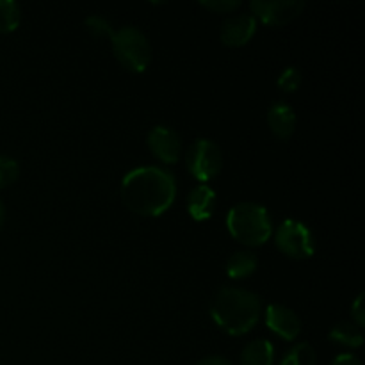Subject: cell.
Masks as SVG:
<instances>
[{"mask_svg": "<svg viewBox=\"0 0 365 365\" xmlns=\"http://www.w3.org/2000/svg\"><path fill=\"white\" fill-rule=\"evenodd\" d=\"M296 110L287 102H273L267 110V125L278 139H289L296 130Z\"/></svg>", "mask_w": 365, "mask_h": 365, "instance_id": "cell-12", "label": "cell"}, {"mask_svg": "<svg viewBox=\"0 0 365 365\" xmlns=\"http://www.w3.org/2000/svg\"><path fill=\"white\" fill-rule=\"evenodd\" d=\"M266 327L284 341H296L302 334V319L298 314L280 303L267 305Z\"/></svg>", "mask_w": 365, "mask_h": 365, "instance_id": "cell-9", "label": "cell"}, {"mask_svg": "<svg viewBox=\"0 0 365 365\" xmlns=\"http://www.w3.org/2000/svg\"><path fill=\"white\" fill-rule=\"evenodd\" d=\"M200 6L216 14H230L241 7V2L239 0H202Z\"/></svg>", "mask_w": 365, "mask_h": 365, "instance_id": "cell-21", "label": "cell"}, {"mask_svg": "<svg viewBox=\"0 0 365 365\" xmlns=\"http://www.w3.org/2000/svg\"><path fill=\"white\" fill-rule=\"evenodd\" d=\"M278 365H317L316 349L309 342H299L282 356Z\"/></svg>", "mask_w": 365, "mask_h": 365, "instance_id": "cell-16", "label": "cell"}, {"mask_svg": "<svg viewBox=\"0 0 365 365\" xmlns=\"http://www.w3.org/2000/svg\"><path fill=\"white\" fill-rule=\"evenodd\" d=\"M185 166L196 180L207 184L223 170V152L216 141L209 138H200L187 148Z\"/></svg>", "mask_w": 365, "mask_h": 365, "instance_id": "cell-5", "label": "cell"}, {"mask_svg": "<svg viewBox=\"0 0 365 365\" xmlns=\"http://www.w3.org/2000/svg\"><path fill=\"white\" fill-rule=\"evenodd\" d=\"M241 365H273L274 364V346L267 339H255L242 348Z\"/></svg>", "mask_w": 365, "mask_h": 365, "instance_id": "cell-14", "label": "cell"}, {"mask_svg": "<svg viewBox=\"0 0 365 365\" xmlns=\"http://www.w3.org/2000/svg\"><path fill=\"white\" fill-rule=\"evenodd\" d=\"M148 148L160 163L164 164H175L180 159L182 152V139L175 128L168 127V125H155L152 130L148 132Z\"/></svg>", "mask_w": 365, "mask_h": 365, "instance_id": "cell-8", "label": "cell"}, {"mask_svg": "<svg viewBox=\"0 0 365 365\" xmlns=\"http://www.w3.org/2000/svg\"><path fill=\"white\" fill-rule=\"evenodd\" d=\"M330 365H364V364L359 356L351 355V353H342V355L335 356Z\"/></svg>", "mask_w": 365, "mask_h": 365, "instance_id": "cell-23", "label": "cell"}, {"mask_svg": "<svg viewBox=\"0 0 365 365\" xmlns=\"http://www.w3.org/2000/svg\"><path fill=\"white\" fill-rule=\"evenodd\" d=\"M4 221H6V207H4L2 200H0V230L4 227Z\"/></svg>", "mask_w": 365, "mask_h": 365, "instance_id": "cell-25", "label": "cell"}, {"mask_svg": "<svg viewBox=\"0 0 365 365\" xmlns=\"http://www.w3.org/2000/svg\"><path fill=\"white\" fill-rule=\"evenodd\" d=\"M20 177V164L9 155H0V189L9 187Z\"/></svg>", "mask_w": 365, "mask_h": 365, "instance_id": "cell-19", "label": "cell"}, {"mask_svg": "<svg viewBox=\"0 0 365 365\" xmlns=\"http://www.w3.org/2000/svg\"><path fill=\"white\" fill-rule=\"evenodd\" d=\"M21 21V9L14 0H0V34L16 31Z\"/></svg>", "mask_w": 365, "mask_h": 365, "instance_id": "cell-17", "label": "cell"}, {"mask_svg": "<svg viewBox=\"0 0 365 365\" xmlns=\"http://www.w3.org/2000/svg\"><path fill=\"white\" fill-rule=\"evenodd\" d=\"M328 339H330L334 344L344 346V348L349 349H356L364 344L362 328L349 323V321H342V323L335 324L330 330V334H328Z\"/></svg>", "mask_w": 365, "mask_h": 365, "instance_id": "cell-15", "label": "cell"}, {"mask_svg": "<svg viewBox=\"0 0 365 365\" xmlns=\"http://www.w3.org/2000/svg\"><path fill=\"white\" fill-rule=\"evenodd\" d=\"M303 75L302 70L298 66H287L277 78V86L278 89H282L284 93H294L298 91L299 86H302Z\"/></svg>", "mask_w": 365, "mask_h": 365, "instance_id": "cell-18", "label": "cell"}, {"mask_svg": "<svg viewBox=\"0 0 365 365\" xmlns=\"http://www.w3.org/2000/svg\"><path fill=\"white\" fill-rule=\"evenodd\" d=\"M227 228L232 237L245 246H260L273 237L269 210L255 202L235 203L227 214Z\"/></svg>", "mask_w": 365, "mask_h": 365, "instance_id": "cell-3", "label": "cell"}, {"mask_svg": "<svg viewBox=\"0 0 365 365\" xmlns=\"http://www.w3.org/2000/svg\"><path fill=\"white\" fill-rule=\"evenodd\" d=\"M257 24H259V21H257L255 16L250 13L228 16L227 20L221 24L220 29L221 43H223L225 46H230V48L245 46L246 43H250V39L255 36Z\"/></svg>", "mask_w": 365, "mask_h": 365, "instance_id": "cell-10", "label": "cell"}, {"mask_svg": "<svg viewBox=\"0 0 365 365\" xmlns=\"http://www.w3.org/2000/svg\"><path fill=\"white\" fill-rule=\"evenodd\" d=\"M110 46L118 63L128 71L143 73L152 63V45L141 29L134 25H125L114 31Z\"/></svg>", "mask_w": 365, "mask_h": 365, "instance_id": "cell-4", "label": "cell"}, {"mask_svg": "<svg viewBox=\"0 0 365 365\" xmlns=\"http://www.w3.org/2000/svg\"><path fill=\"white\" fill-rule=\"evenodd\" d=\"M210 316L225 334L241 337L259 324L262 299L248 289L225 287L212 299Z\"/></svg>", "mask_w": 365, "mask_h": 365, "instance_id": "cell-2", "label": "cell"}, {"mask_svg": "<svg viewBox=\"0 0 365 365\" xmlns=\"http://www.w3.org/2000/svg\"><path fill=\"white\" fill-rule=\"evenodd\" d=\"M84 24L86 29H88L93 36H96V38H113V24H110L106 16H102V14H89V16L86 18Z\"/></svg>", "mask_w": 365, "mask_h": 365, "instance_id": "cell-20", "label": "cell"}, {"mask_svg": "<svg viewBox=\"0 0 365 365\" xmlns=\"http://www.w3.org/2000/svg\"><path fill=\"white\" fill-rule=\"evenodd\" d=\"M273 235L277 248L291 259H310L316 253V237L303 221H282Z\"/></svg>", "mask_w": 365, "mask_h": 365, "instance_id": "cell-6", "label": "cell"}, {"mask_svg": "<svg viewBox=\"0 0 365 365\" xmlns=\"http://www.w3.org/2000/svg\"><path fill=\"white\" fill-rule=\"evenodd\" d=\"M351 319H353V324H356L359 328H364L365 312H364V294L362 292L356 296L355 302H353V305H351Z\"/></svg>", "mask_w": 365, "mask_h": 365, "instance_id": "cell-22", "label": "cell"}, {"mask_svg": "<svg viewBox=\"0 0 365 365\" xmlns=\"http://www.w3.org/2000/svg\"><path fill=\"white\" fill-rule=\"evenodd\" d=\"M217 205V196L210 185L200 184L189 191L187 200H185V207H187V214L191 220L195 221H207L214 216V210Z\"/></svg>", "mask_w": 365, "mask_h": 365, "instance_id": "cell-11", "label": "cell"}, {"mask_svg": "<svg viewBox=\"0 0 365 365\" xmlns=\"http://www.w3.org/2000/svg\"><path fill=\"white\" fill-rule=\"evenodd\" d=\"M177 198V178L163 166H139L121 180V200L134 214L163 216Z\"/></svg>", "mask_w": 365, "mask_h": 365, "instance_id": "cell-1", "label": "cell"}, {"mask_svg": "<svg viewBox=\"0 0 365 365\" xmlns=\"http://www.w3.org/2000/svg\"><path fill=\"white\" fill-rule=\"evenodd\" d=\"M196 365H234L228 359L220 355H212V356H205V359L200 360Z\"/></svg>", "mask_w": 365, "mask_h": 365, "instance_id": "cell-24", "label": "cell"}, {"mask_svg": "<svg viewBox=\"0 0 365 365\" xmlns=\"http://www.w3.org/2000/svg\"><path fill=\"white\" fill-rule=\"evenodd\" d=\"M257 267H259V259L252 250H237L228 257L225 269L232 280H245L255 273Z\"/></svg>", "mask_w": 365, "mask_h": 365, "instance_id": "cell-13", "label": "cell"}, {"mask_svg": "<svg viewBox=\"0 0 365 365\" xmlns=\"http://www.w3.org/2000/svg\"><path fill=\"white\" fill-rule=\"evenodd\" d=\"M257 21L269 27H280L296 20L305 9L303 0H253L250 4Z\"/></svg>", "mask_w": 365, "mask_h": 365, "instance_id": "cell-7", "label": "cell"}]
</instances>
